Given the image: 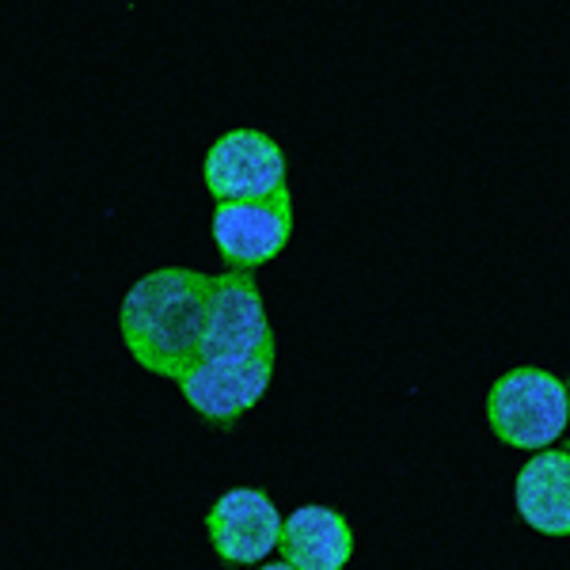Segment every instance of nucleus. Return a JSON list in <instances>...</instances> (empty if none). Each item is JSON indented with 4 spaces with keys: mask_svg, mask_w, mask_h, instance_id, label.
I'll return each mask as SVG.
<instances>
[{
    "mask_svg": "<svg viewBox=\"0 0 570 570\" xmlns=\"http://www.w3.org/2000/svg\"><path fill=\"white\" fill-rule=\"evenodd\" d=\"M209 289L214 274H198L187 266H164L130 285L118 312V327L126 351L141 370L179 381L198 362Z\"/></svg>",
    "mask_w": 570,
    "mask_h": 570,
    "instance_id": "1",
    "label": "nucleus"
},
{
    "mask_svg": "<svg viewBox=\"0 0 570 570\" xmlns=\"http://www.w3.org/2000/svg\"><path fill=\"white\" fill-rule=\"evenodd\" d=\"M487 422L502 445L540 453L567 434L570 392L556 373L518 365V370L502 373L487 392Z\"/></svg>",
    "mask_w": 570,
    "mask_h": 570,
    "instance_id": "2",
    "label": "nucleus"
},
{
    "mask_svg": "<svg viewBox=\"0 0 570 570\" xmlns=\"http://www.w3.org/2000/svg\"><path fill=\"white\" fill-rule=\"evenodd\" d=\"M202 357H274V327L259 285L244 271L214 274Z\"/></svg>",
    "mask_w": 570,
    "mask_h": 570,
    "instance_id": "3",
    "label": "nucleus"
},
{
    "mask_svg": "<svg viewBox=\"0 0 570 570\" xmlns=\"http://www.w3.org/2000/svg\"><path fill=\"white\" fill-rule=\"evenodd\" d=\"M293 236V198L282 187L271 198L252 202H217L214 209V244L228 271H259L285 252Z\"/></svg>",
    "mask_w": 570,
    "mask_h": 570,
    "instance_id": "4",
    "label": "nucleus"
},
{
    "mask_svg": "<svg viewBox=\"0 0 570 570\" xmlns=\"http://www.w3.org/2000/svg\"><path fill=\"white\" fill-rule=\"evenodd\" d=\"M274 381V357H198L179 376V392L214 426H233L259 407Z\"/></svg>",
    "mask_w": 570,
    "mask_h": 570,
    "instance_id": "5",
    "label": "nucleus"
},
{
    "mask_svg": "<svg viewBox=\"0 0 570 570\" xmlns=\"http://www.w3.org/2000/svg\"><path fill=\"white\" fill-rule=\"evenodd\" d=\"M202 179L217 202L271 198L285 187V156L278 141L259 130H228L206 153Z\"/></svg>",
    "mask_w": 570,
    "mask_h": 570,
    "instance_id": "6",
    "label": "nucleus"
},
{
    "mask_svg": "<svg viewBox=\"0 0 570 570\" xmlns=\"http://www.w3.org/2000/svg\"><path fill=\"white\" fill-rule=\"evenodd\" d=\"M282 525L278 505L255 487H233L206 513V537L228 567H259V559L278 551Z\"/></svg>",
    "mask_w": 570,
    "mask_h": 570,
    "instance_id": "7",
    "label": "nucleus"
},
{
    "mask_svg": "<svg viewBox=\"0 0 570 570\" xmlns=\"http://www.w3.org/2000/svg\"><path fill=\"white\" fill-rule=\"evenodd\" d=\"M513 505L540 537H570V449H540L513 480Z\"/></svg>",
    "mask_w": 570,
    "mask_h": 570,
    "instance_id": "8",
    "label": "nucleus"
},
{
    "mask_svg": "<svg viewBox=\"0 0 570 570\" xmlns=\"http://www.w3.org/2000/svg\"><path fill=\"white\" fill-rule=\"evenodd\" d=\"M278 556L301 570H343L354 559V529L331 505H301L285 518Z\"/></svg>",
    "mask_w": 570,
    "mask_h": 570,
    "instance_id": "9",
    "label": "nucleus"
},
{
    "mask_svg": "<svg viewBox=\"0 0 570 570\" xmlns=\"http://www.w3.org/2000/svg\"><path fill=\"white\" fill-rule=\"evenodd\" d=\"M259 570H301V567H293V563H285V559H282V563H259Z\"/></svg>",
    "mask_w": 570,
    "mask_h": 570,
    "instance_id": "10",
    "label": "nucleus"
}]
</instances>
